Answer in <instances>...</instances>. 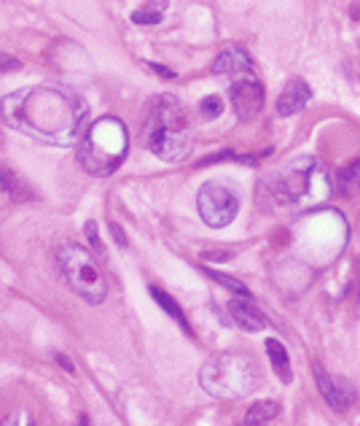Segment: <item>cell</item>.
<instances>
[{"instance_id":"277c9868","label":"cell","mask_w":360,"mask_h":426,"mask_svg":"<svg viewBox=\"0 0 360 426\" xmlns=\"http://www.w3.org/2000/svg\"><path fill=\"white\" fill-rule=\"evenodd\" d=\"M129 151V132L116 116H100L89 125L86 135L78 143V162L81 168L97 178H108L119 170Z\"/></svg>"},{"instance_id":"4fadbf2b","label":"cell","mask_w":360,"mask_h":426,"mask_svg":"<svg viewBox=\"0 0 360 426\" xmlns=\"http://www.w3.org/2000/svg\"><path fill=\"white\" fill-rule=\"evenodd\" d=\"M0 189H3L6 195H11L14 200H32V197H35L32 189H30V184H24L22 178L17 176V170L8 168V165L0 168Z\"/></svg>"},{"instance_id":"9c48e42d","label":"cell","mask_w":360,"mask_h":426,"mask_svg":"<svg viewBox=\"0 0 360 426\" xmlns=\"http://www.w3.org/2000/svg\"><path fill=\"white\" fill-rule=\"evenodd\" d=\"M314 380H317V389H320L323 400L328 402V405H334L337 410H344L350 402L355 400V391L344 380H337V378L328 375L320 364H314Z\"/></svg>"},{"instance_id":"8992f818","label":"cell","mask_w":360,"mask_h":426,"mask_svg":"<svg viewBox=\"0 0 360 426\" xmlns=\"http://www.w3.org/2000/svg\"><path fill=\"white\" fill-rule=\"evenodd\" d=\"M57 262L62 267V276L70 283V289L86 300L89 305H100L108 294V286H105V278L97 267L95 256L84 246L73 243V240H59L57 243Z\"/></svg>"},{"instance_id":"6da1fadb","label":"cell","mask_w":360,"mask_h":426,"mask_svg":"<svg viewBox=\"0 0 360 426\" xmlns=\"http://www.w3.org/2000/svg\"><path fill=\"white\" fill-rule=\"evenodd\" d=\"M3 122L48 146L78 143L86 125V103L59 87H27L0 103Z\"/></svg>"},{"instance_id":"d6986e66","label":"cell","mask_w":360,"mask_h":426,"mask_svg":"<svg viewBox=\"0 0 360 426\" xmlns=\"http://www.w3.org/2000/svg\"><path fill=\"white\" fill-rule=\"evenodd\" d=\"M207 276L213 278V281H218L220 286H226V289H231L234 294H242L245 300L250 297V292H247V286L242 283V281H237V278H229V276H220V273H216V270H207Z\"/></svg>"},{"instance_id":"44dd1931","label":"cell","mask_w":360,"mask_h":426,"mask_svg":"<svg viewBox=\"0 0 360 426\" xmlns=\"http://www.w3.org/2000/svg\"><path fill=\"white\" fill-rule=\"evenodd\" d=\"M8 71H19V60H14L8 54H0V73H8Z\"/></svg>"},{"instance_id":"603a6c76","label":"cell","mask_w":360,"mask_h":426,"mask_svg":"<svg viewBox=\"0 0 360 426\" xmlns=\"http://www.w3.org/2000/svg\"><path fill=\"white\" fill-rule=\"evenodd\" d=\"M111 235H113V240L119 243L121 249H126V238H124V229H121L116 222H111Z\"/></svg>"},{"instance_id":"7c38bea8","label":"cell","mask_w":360,"mask_h":426,"mask_svg":"<svg viewBox=\"0 0 360 426\" xmlns=\"http://www.w3.org/2000/svg\"><path fill=\"white\" fill-rule=\"evenodd\" d=\"M229 313L234 319V324L245 329V332H258L266 326V319L261 316V310H256L247 300H231L229 302Z\"/></svg>"},{"instance_id":"9a60e30c","label":"cell","mask_w":360,"mask_h":426,"mask_svg":"<svg viewBox=\"0 0 360 426\" xmlns=\"http://www.w3.org/2000/svg\"><path fill=\"white\" fill-rule=\"evenodd\" d=\"M277 413H280V405H277V402H256V405L247 410L245 421H247V424L266 426V421H272Z\"/></svg>"},{"instance_id":"83f0119b","label":"cell","mask_w":360,"mask_h":426,"mask_svg":"<svg viewBox=\"0 0 360 426\" xmlns=\"http://www.w3.org/2000/svg\"><path fill=\"white\" fill-rule=\"evenodd\" d=\"M78 426H89V418H86V416H81V418H78Z\"/></svg>"},{"instance_id":"4316f807","label":"cell","mask_w":360,"mask_h":426,"mask_svg":"<svg viewBox=\"0 0 360 426\" xmlns=\"http://www.w3.org/2000/svg\"><path fill=\"white\" fill-rule=\"evenodd\" d=\"M0 426H17V416H11V418H6Z\"/></svg>"},{"instance_id":"3957f363","label":"cell","mask_w":360,"mask_h":426,"mask_svg":"<svg viewBox=\"0 0 360 426\" xmlns=\"http://www.w3.org/2000/svg\"><path fill=\"white\" fill-rule=\"evenodd\" d=\"M272 192L283 205L314 208L331 197L334 178L314 157H299L272 176Z\"/></svg>"},{"instance_id":"5bb4252c","label":"cell","mask_w":360,"mask_h":426,"mask_svg":"<svg viewBox=\"0 0 360 426\" xmlns=\"http://www.w3.org/2000/svg\"><path fill=\"white\" fill-rule=\"evenodd\" d=\"M266 353H269L272 367H274V373L280 375V380L290 383V380H293V370H290L288 351L283 348V343H280V340H274V337H269V340H266Z\"/></svg>"},{"instance_id":"ac0fdd59","label":"cell","mask_w":360,"mask_h":426,"mask_svg":"<svg viewBox=\"0 0 360 426\" xmlns=\"http://www.w3.org/2000/svg\"><path fill=\"white\" fill-rule=\"evenodd\" d=\"M164 3H153V6H145V8H138L135 14H132V22L135 25H159L162 22V14H164Z\"/></svg>"},{"instance_id":"ffe728a7","label":"cell","mask_w":360,"mask_h":426,"mask_svg":"<svg viewBox=\"0 0 360 426\" xmlns=\"http://www.w3.org/2000/svg\"><path fill=\"white\" fill-rule=\"evenodd\" d=\"M199 111H202V116H205V119H216L218 114L223 111V100H220L218 95H210V98H205V100H202Z\"/></svg>"},{"instance_id":"7a4b0ae2","label":"cell","mask_w":360,"mask_h":426,"mask_svg":"<svg viewBox=\"0 0 360 426\" xmlns=\"http://www.w3.org/2000/svg\"><path fill=\"white\" fill-rule=\"evenodd\" d=\"M143 141L151 154L164 162H180L191 151V132L180 103L172 95H159L148 105L143 122Z\"/></svg>"},{"instance_id":"cb8c5ba5","label":"cell","mask_w":360,"mask_h":426,"mask_svg":"<svg viewBox=\"0 0 360 426\" xmlns=\"http://www.w3.org/2000/svg\"><path fill=\"white\" fill-rule=\"evenodd\" d=\"M54 359H57V362H59V364H62V367H65L68 373H75V367H73V364H70V362H68V359H65V356H62V353L54 351Z\"/></svg>"},{"instance_id":"52a82bcc","label":"cell","mask_w":360,"mask_h":426,"mask_svg":"<svg viewBox=\"0 0 360 426\" xmlns=\"http://www.w3.org/2000/svg\"><path fill=\"white\" fill-rule=\"evenodd\" d=\"M196 208H199V216L207 227H229L234 222L237 211H240V200L231 189H226L223 184H202V189L196 192Z\"/></svg>"},{"instance_id":"8fae6325","label":"cell","mask_w":360,"mask_h":426,"mask_svg":"<svg viewBox=\"0 0 360 426\" xmlns=\"http://www.w3.org/2000/svg\"><path fill=\"white\" fill-rule=\"evenodd\" d=\"M253 68V62H250V57H247V51L240 49V46H226V49L220 51L216 57V62H213V73H245V71H250Z\"/></svg>"},{"instance_id":"7402d4cb","label":"cell","mask_w":360,"mask_h":426,"mask_svg":"<svg viewBox=\"0 0 360 426\" xmlns=\"http://www.w3.org/2000/svg\"><path fill=\"white\" fill-rule=\"evenodd\" d=\"M86 235H89V240L95 243V249L102 254V243H100V235H97V224H95V222H86Z\"/></svg>"},{"instance_id":"d4e9b609","label":"cell","mask_w":360,"mask_h":426,"mask_svg":"<svg viewBox=\"0 0 360 426\" xmlns=\"http://www.w3.org/2000/svg\"><path fill=\"white\" fill-rule=\"evenodd\" d=\"M355 267H358V292H355V313L360 316V259L355 262Z\"/></svg>"},{"instance_id":"f1b7e54d","label":"cell","mask_w":360,"mask_h":426,"mask_svg":"<svg viewBox=\"0 0 360 426\" xmlns=\"http://www.w3.org/2000/svg\"><path fill=\"white\" fill-rule=\"evenodd\" d=\"M27 426H35V424H32V421H30V424H27Z\"/></svg>"},{"instance_id":"30bf717a","label":"cell","mask_w":360,"mask_h":426,"mask_svg":"<svg viewBox=\"0 0 360 426\" xmlns=\"http://www.w3.org/2000/svg\"><path fill=\"white\" fill-rule=\"evenodd\" d=\"M310 98H312L310 84L304 78H290L288 87L283 89V95L277 100V114L280 116H293V114H299L310 103Z\"/></svg>"},{"instance_id":"e0dca14e","label":"cell","mask_w":360,"mask_h":426,"mask_svg":"<svg viewBox=\"0 0 360 426\" xmlns=\"http://www.w3.org/2000/svg\"><path fill=\"white\" fill-rule=\"evenodd\" d=\"M339 189H341L344 195H358L360 192V159L350 162V165L341 170V176H339Z\"/></svg>"},{"instance_id":"484cf974","label":"cell","mask_w":360,"mask_h":426,"mask_svg":"<svg viewBox=\"0 0 360 426\" xmlns=\"http://www.w3.org/2000/svg\"><path fill=\"white\" fill-rule=\"evenodd\" d=\"M151 68H153V71H156V73H162V76H172L167 71V68H162V65H151Z\"/></svg>"},{"instance_id":"2e32d148","label":"cell","mask_w":360,"mask_h":426,"mask_svg":"<svg viewBox=\"0 0 360 426\" xmlns=\"http://www.w3.org/2000/svg\"><path fill=\"white\" fill-rule=\"evenodd\" d=\"M151 297H153V300L159 302V305H162V308H164V310H167L169 316H172V319H175L178 324L183 326L186 332H191V329H189V321H186V316H183V310H180V305H178V302L172 300V297H169L167 292H162V289L151 286Z\"/></svg>"},{"instance_id":"5b68a950","label":"cell","mask_w":360,"mask_h":426,"mask_svg":"<svg viewBox=\"0 0 360 426\" xmlns=\"http://www.w3.org/2000/svg\"><path fill=\"white\" fill-rule=\"evenodd\" d=\"M199 383L218 400H242L256 389L258 370L242 353H218L199 370Z\"/></svg>"},{"instance_id":"ba28073f","label":"cell","mask_w":360,"mask_h":426,"mask_svg":"<svg viewBox=\"0 0 360 426\" xmlns=\"http://www.w3.org/2000/svg\"><path fill=\"white\" fill-rule=\"evenodd\" d=\"M231 103H234V111L242 122H250L261 114L264 108V87L256 76H242L240 81H234L231 87Z\"/></svg>"}]
</instances>
